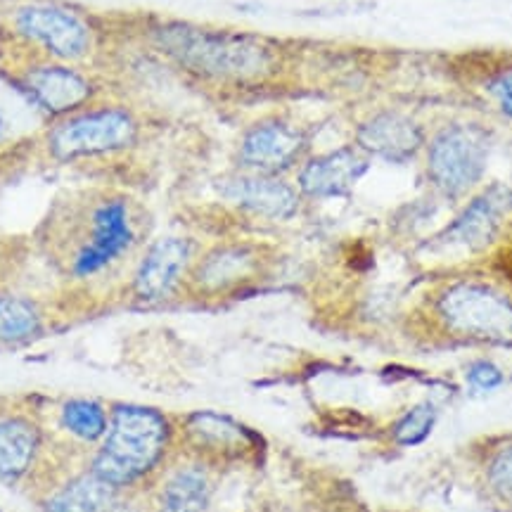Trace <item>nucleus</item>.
<instances>
[{
    "label": "nucleus",
    "instance_id": "f257e3e1",
    "mask_svg": "<svg viewBox=\"0 0 512 512\" xmlns=\"http://www.w3.org/2000/svg\"><path fill=\"white\" fill-rule=\"evenodd\" d=\"M140 38L147 53L209 91H268L297 72L294 50L285 41L256 31L155 19Z\"/></svg>",
    "mask_w": 512,
    "mask_h": 512
},
{
    "label": "nucleus",
    "instance_id": "f03ea898",
    "mask_svg": "<svg viewBox=\"0 0 512 512\" xmlns=\"http://www.w3.org/2000/svg\"><path fill=\"white\" fill-rule=\"evenodd\" d=\"M140 226L133 202L121 192H98L72 211L67 219V242L62 256L67 275L93 280L112 271L133 252Z\"/></svg>",
    "mask_w": 512,
    "mask_h": 512
},
{
    "label": "nucleus",
    "instance_id": "7ed1b4c3",
    "mask_svg": "<svg viewBox=\"0 0 512 512\" xmlns=\"http://www.w3.org/2000/svg\"><path fill=\"white\" fill-rule=\"evenodd\" d=\"M169 441L171 425L162 413L136 403H117L88 470L114 489H126L155 472Z\"/></svg>",
    "mask_w": 512,
    "mask_h": 512
},
{
    "label": "nucleus",
    "instance_id": "20e7f679",
    "mask_svg": "<svg viewBox=\"0 0 512 512\" xmlns=\"http://www.w3.org/2000/svg\"><path fill=\"white\" fill-rule=\"evenodd\" d=\"M145 136L143 114L128 102L102 98L86 110L50 121L43 150L55 164H79L136 150Z\"/></svg>",
    "mask_w": 512,
    "mask_h": 512
},
{
    "label": "nucleus",
    "instance_id": "39448f33",
    "mask_svg": "<svg viewBox=\"0 0 512 512\" xmlns=\"http://www.w3.org/2000/svg\"><path fill=\"white\" fill-rule=\"evenodd\" d=\"M491 157V131L479 121L451 119L430 131L425 176L446 200H463L482 183Z\"/></svg>",
    "mask_w": 512,
    "mask_h": 512
},
{
    "label": "nucleus",
    "instance_id": "423d86ee",
    "mask_svg": "<svg viewBox=\"0 0 512 512\" xmlns=\"http://www.w3.org/2000/svg\"><path fill=\"white\" fill-rule=\"evenodd\" d=\"M434 316L458 339L512 344V299L489 283L458 280L446 285L434 297Z\"/></svg>",
    "mask_w": 512,
    "mask_h": 512
},
{
    "label": "nucleus",
    "instance_id": "0eeeda50",
    "mask_svg": "<svg viewBox=\"0 0 512 512\" xmlns=\"http://www.w3.org/2000/svg\"><path fill=\"white\" fill-rule=\"evenodd\" d=\"M17 38L38 57L91 67L98 57L100 34L88 17L53 3L22 5L12 15Z\"/></svg>",
    "mask_w": 512,
    "mask_h": 512
},
{
    "label": "nucleus",
    "instance_id": "6e6552de",
    "mask_svg": "<svg viewBox=\"0 0 512 512\" xmlns=\"http://www.w3.org/2000/svg\"><path fill=\"white\" fill-rule=\"evenodd\" d=\"M12 83L50 121L86 110L105 98V88L91 67L38 55L19 64Z\"/></svg>",
    "mask_w": 512,
    "mask_h": 512
},
{
    "label": "nucleus",
    "instance_id": "1a4fd4ad",
    "mask_svg": "<svg viewBox=\"0 0 512 512\" xmlns=\"http://www.w3.org/2000/svg\"><path fill=\"white\" fill-rule=\"evenodd\" d=\"M271 268V249L259 242L230 240L195 256L185 290L197 299H228L259 283Z\"/></svg>",
    "mask_w": 512,
    "mask_h": 512
},
{
    "label": "nucleus",
    "instance_id": "9d476101",
    "mask_svg": "<svg viewBox=\"0 0 512 512\" xmlns=\"http://www.w3.org/2000/svg\"><path fill=\"white\" fill-rule=\"evenodd\" d=\"M311 155L309 128L285 112H268L242 128L235 145L238 171L285 176Z\"/></svg>",
    "mask_w": 512,
    "mask_h": 512
},
{
    "label": "nucleus",
    "instance_id": "9b49d317",
    "mask_svg": "<svg viewBox=\"0 0 512 512\" xmlns=\"http://www.w3.org/2000/svg\"><path fill=\"white\" fill-rule=\"evenodd\" d=\"M430 128L420 117L403 107H375L361 114L354 124V143L370 159H382L389 164H406L425 150Z\"/></svg>",
    "mask_w": 512,
    "mask_h": 512
},
{
    "label": "nucleus",
    "instance_id": "f8f14e48",
    "mask_svg": "<svg viewBox=\"0 0 512 512\" xmlns=\"http://www.w3.org/2000/svg\"><path fill=\"white\" fill-rule=\"evenodd\" d=\"M195 242L183 235H164L140 254L128 292L136 304L157 306L185 290V280L195 261Z\"/></svg>",
    "mask_w": 512,
    "mask_h": 512
},
{
    "label": "nucleus",
    "instance_id": "ddd939ff",
    "mask_svg": "<svg viewBox=\"0 0 512 512\" xmlns=\"http://www.w3.org/2000/svg\"><path fill=\"white\" fill-rule=\"evenodd\" d=\"M512 214V188L494 183L465 204V209L453 219L432 242L441 252L460 249V252H484L501 233L503 223Z\"/></svg>",
    "mask_w": 512,
    "mask_h": 512
},
{
    "label": "nucleus",
    "instance_id": "4468645a",
    "mask_svg": "<svg viewBox=\"0 0 512 512\" xmlns=\"http://www.w3.org/2000/svg\"><path fill=\"white\" fill-rule=\"evenodd\" d=\"M216 190L235 209L264 221L294 219L304 200L297 185L287 183L285 176L252 174V171H238L221 178Z\"/></svg>",
    "mask_w": 512,
    "mask_h": 512
},
{
    "label": "nucleus",
    "instance_id": "2eb2a0df",
    "mask_svg": "<svg viewBox=\"0 0 512 512\" xmlns=\"http://www.w3.org/2000/svg\"><path fill=\"white\" fill-rule=\"evenodd\" d=\"M370 159L354 143L309 155L297 169V190L306 200H335L349 195L368 174Z\"/></svg>",
    "mask_w": 512,
    "mask_h": 512
},
{
    "label": "nucleus",
    "instance_id": "dca6fc26",
    "mask_svg": "<svg viewBox=\"0 0 512 512\" xmlns=\"http://www.w3.org/2000/svg\"><path fill=\"white\" fill-rule=\"evenodd\" d=\"M43 444L36 420L22 413H0V482H17L34 467Z\"/></svg>",
    "mask_w": 512,
    "mask_h": 512
},
{
    "label": "nucleus",
    "instance_id": "f3484780",
    "mask_svg": "<svg viewBox=\"0 0 512 512\" xmlns=\"http://www.w3.org/2000/svg\"><path fill=\"white\" fill-rule=\"evenodd\" d=\"M185 439L197 451L209 453V456L240 458L252 451L254 437L240 422L219 413H195L185 420L183 425Z\"/></svg>",
    "mask_w": 512,
    "mask_h": 512
},
{
    "label": "nucleus",
    "instance_id": "a211bd4d",
    "mask_svg": "<svg viewBox=\"0 0 512 512\" xmlns=\"http://www.w3.org/2000/svg\"><path fill=\"white\" fill-rule=\"evenodd\" d=\"M117 491L88 470L60 486L46 501V512H110L119 501Z\"/></svg>",
    "mask_w": 512,
    "mask_h": 512
},
{
    "label": "nucleus",
    "instance_id": "6ab92c4d",
    "mask_svg": "<svg viewBox=\"0 0 512 512\" xmlns=\"http://www.w3.org/2000/svg\"><path fill=\"white\" fill-rule=\"evenodd\" d=\"M209 503V475L202 467L185 465L164 482L157 498V512H207Z\"/></svg>",
    "mask_w": 512,
    "mask_h": 512
},
{
    "label": "nucleus",
    "instance_id": "aec40b11",
    "mask_svg": "<svg viewBox=\"0 0 512 512\" xmlns=\"http://www.w3.org/2000/svg\"><path fill=\"white\" fill-rule=\"evenodd\" d=\"M46 330V316L34 299L0 294V344H24Z\"/></svg>",
    "mask_w": 512,
    "mask_h": 512
},
{
    "label": "nucleus",
    "instance_id": "412c9836",
    "mask_svg": "<svg viewBox=\"0 0 512 512\" xmlns=\"http://www.w3.org/2000/svg\"><path fill=\"white\" fill-rule=\"evenodd\" d=\"M60 422L76 441L100 444L110 427V413L95 399H67L60 408Z\"/></svg>",
    "mask_w": 512,
    "mask_h": 512
},
{
    "label": "nucleus",
    "instance_id": "4be33fe9",
    "mask_svg": "<svg viewBox=\"0 0 512 512\" xmlns=\"http://www.w3.org/2000/svg\"><path fill=\"white\" fill-rule=\"evenodd\" d=\"M479 93L505 119H512V62L496 69H486L477 81Z\"/></svg>",
    "mask_w": 512,
    "mask_h": 512
},
{
    "label": "nucleus",
    "instance_id": "5701e85b",
    "mask_svg": "<svg viewBox=\"0 0 512 512\" xmlns=\"http://www.w3.org/2000/svg\"><path fill=\"white\" fill-rule=\"evenodd\" d=\"M434 408L430 403H422V406H415L411 413H406L396 425V441L399 444H420L427 434L432 432L434 427Z\"/></svg>",
    "mask_w": 512,
    "mask_h": 512
},
{
    "label": "nucleus",
    "instance_id": "b1692460",
    "mask_svg": "<svg viewBox=\"0 0 512 512\" xmlns=\"http://www.w3.org/2000/svg\"><path fill=\"white\" fill-rule=\"evenodd\" d=\"M489 482L503 501H512V444L501 448L491 460Z\"/></svg>",
    "mask_w": 512,
    "mask_h": 512
},
{
    "label": "nucleus",
    "instance_id": "393cba45",
    "mask_svg": "<svg viewBox=\"0 0 512 512\" xmlns=\"http://www.w3.org/2000/svg\"><path fill=\"white\" fill-rule=\"evenodd\" d=\"M467 384H470L475 392H491V389L501 387L503 384V373L501 368L494 366V363L479 361L467 370Z\"/></svg>",
    "mask_w": 512,
    "mask_h": 512
},
{
    "label": "nucleus",
    "instance_id": "a878e982",
    "mask_svg": "<svg viewBox=\"0 0 512 512\" xmlns=\"http://www.w3.org/2000/svg\"><path fill=\"white\" fill-rule=\"evenodd\" d=\"M3 133H5V119L3 114H0V138H3Z\"/></svg>",
    "mask_w": 512,
    "mask_h": 512
},
{
    "label": "nucleus",
    "instance_id": "bb28decb",
    "mask_svg": "<svg viewBox=\"0 0 512 512\" xmlns=\"http://www.w3.org/2000/svg\"><path fill=\"white\" fill-rule=\"evenodd\" d=\"M0 512H3V510H0Z\"/></svg>",
    "mask_w": 512,
    "mask_h": 512
}]
</instances>
